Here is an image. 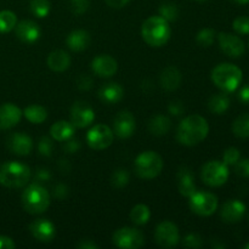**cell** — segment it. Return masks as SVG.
Wrapping results in <instances>:
<instances>
[{
  "mask_svg": "<svg viewBox=\"0 0 249 249\" xmlns=\"http://www.w3.org/2000/svg\"><path fill=\"white\" fill-rule=\"evenodd\" d=\"M209 134V124L204 117L191 114L182 119L177 129L178 142L184 146H196L201 143Z\"/></svg>",
  "mask_w": 249,
  "mask_h": 249,
  "instance_id": "6da1fadb",
  "label": "cell"
},
{
  "mask_svg": "<svg viewBox=\"0 0 249 249\" xmlns=\"http://www.w3.org/2000/svg\"><path fill=\"white\" fill-rule=\"evenodd\" d=\"M141 36L148 45L155 48L165 45L172 36L169 22L160 15L148 17L141 26Z\"/></svg>",
  "mask_w": 249,
  "mask_h": 249,
  "instance_id": "7a4b0ae2",
  "label": "cell"
},
{
  "mask_svg": "<svg viewBox=\"0 0 249 249\" xmlns=\"http://www.w3.org/2000/svg\"><path fill=\"white\" fill-rule=\"evenodd\" d=\"M212 80L216 88L224 92L236 91L243 79V73L240 67L232 63H220L212 71Z\"/></svg>",
  "mask_w": 249,
  "mask_h": 249,
  "instance_id": "3957f363",
  "label": "cell"
},
{
  "mask_svg": "<svg viewBox=\"0 0 249 249\" xmlns=\"http://www.w3.org/2000/svg\"><path fill=\"white\" fill-rule=\"evenodd\" d=\"M31 168L16 160H9L0 165V185L7 189H21L29 182Z\"/></svg>",
  "mask_w": 249,
  "mask_h": 249,
  "instance_id": "277c9868",
  "label": "cell"
},
{
  "mask_svg": "<svg viewBox=\"0 0 249 249\" xmlns=\"http://www.w3.org/2000/svg\"><path fill=\"white\" fill-rule=\"evenodd\" d=\"M21 201L27 213L43 214L50 206V194L40 184H32L24 189Z\"/></svg>",
  "mask_w": 249,
  "mask_h": 249,
  "instance_id": "5b68a950",
  "label": "cell"
},
{
  "mask_svg": "<svg viewBox=\"0 0 249 249\" xmlns=\"http://www.w3.org/2000/svg\"><path fill=\"white\" fill-rule=\"evenodd\" d=\"M136 175L141 179H155L163 169V160L158 153L153 151H145L136 157L134 163Z\"/></svg>",
  "mask_w": 249,
  "mask_h": 249,
  "instance_id": "8992f818",
  "label": "cell"
},
{
  "mask_svg": "<svg viewBox=\"0 0 249 249\" xmlns=\"http://www.w3.org/2000/svg\"><path fill=\"white\" fill-rule=\"evenodd\" d=\"M229 167L223 160H209L202 167V181L211 187H220L229 179Z\"/></svg>",
  "mask_w": 249,
  "mask_h": 249,
  "instance_id": "52a82bcc",
  "label": "cell"
},
{
  "mask_svg": "<svg viewBox=\"0 0 249 249\" xmlns=\"http://www.w3.org/2000/svg\"><path fill=\"white\" fill-rule=\"evenodd\" d=\"M190 209L199 216H211L218 209V197L212 192L195 191L189 197Z\"/></svg>",
  "mask_w": 249,
  "mask_h": 249,
  "instance_id": "ba28073f",
  "label": "cell"
},
{
  "mask_svg": "<svg viewBox=\"0 0 249 249\" xmlns=\"http://www.w3.org/2000/svg\"><path fill=\"white\" fill-rule=\"evenodd\" d=\"M114 246L123 249H138L145 245V236L140 230L134 228H121L112 236Z\"/></svg>",
  "mask_w": 249,
  "mask_h": 249,
  "instance_id": "9c48e42d",
  "label": "cell"
},
{
  "mask_svg": "<svg viewBox=\"0 0 249 249\" xmlns=\"http://www.w3.org/2000/svg\"><path fill=\"white\" fill-rule=\"evenodd\" d=\"M114 133L108 125L96 124L87 134V143L90 148L96 151L105 150L113 142Z\"/></svg>",
  "mask_w": 249,
  "mask_h": 249,
  "instance_id": "30bf717a",
  "label": "cell"
},
{
  "mask_svg": "<svg viewBox=\"0 0 249 249\" xmlns=\"http://www.w3.org/2000/svg\"><path fill=\"white\" fill-rule=\"evenodd\" d=\"M155 240L157 242V245L162 248L175 247L180 241L179 229L172 221H162L156 228Z\"/></svg>",
  "mask_w": 249,
  "mask_h": 249,
  "instance_id": "8fae6325",
  "label": "cell"
},
{
  "mask_svg": "<svg viewBox=\"0 0 249 249\" xmlns=\"http://www.w3.org/2000/svg\"><path fill=\"white\" fill-rule=\"evenodd\" d=\"M219 43V48L226 56L232 58H238L243 56L246 51V45L242 39L236 34L221 32L216 36Z\"/></svg>",
  "mask_w": 249,
  "mask_h": 249,
  "instance_id": "7c38bea8",
  "label": "cell"
},
{
  "mask_svg": "<svg viewBox=\"0 0 249 249\" xmlns=\"http://www.w3.org/2000/svg\"><path fill=\"white\" fill-rule=\"evenodd\" d=\"M95 112L85 101H77L71 107V123L74 128H87L94 122Z\"/></svg>",
  "mask_w": 249,
  "mask_h": 249,
  "instance_id": "4fadbf2b",
  "label": "cell"
},
{
  "mask_svg": "<svg viewBox=\"0 0 249 249\" xmlns=\"http://www.w3.org/2000/svg\"><path fill=\"white\" fill-rule=\"evenodd\" d=\"M135 117L129 111H122L114 117L113 133L119 139H128L135 133Z\"/></svg>",
  "mask_w": 249,
  "mask_h": 249,
  "instance_id": "5bb4252c",
  "label": "cell"
},
{
  "mask_svg": "<svg viewBox=\"0 0 249 249\" xmlns=\"http://www.w3.org/2000/svg\"><path fill=\"white\" fill-rule=\"evenodd\" d=\"M6 147L17 156H28L33 150V140L23 133H12L6 139Z\"/></svg>",
  "mask_w": 249,
  "mask_h": 249,
  "instance_id": "9a60e30c",
  "label": "cell"
},
{
  "mask_svg": "<svg viewBox=\"0 0 249 249\" xmlns=\"http://www.w3.org/2000/svg\"><path fill=\"white\" fill-rule=\"evenodd\" d=\"M29 232L41 243H49L55 238L56 228L48 219H36L29 225Z\"/></svg>",
  "mask_w": 249,
  "mask_h": 249,
  "instance_id": "2e32d148",
  "label": "cell"
},
{
  "mask_svg": "<svg viewBox=\"0 0 249 249\" xmlns=\"http://www.w3.org/2000/svg\"><path fill=\"white\" fill-rule=\"evenodd\" d=\"M246 204L238 199H230L221 207L220 218L224 223L236 224L240 223L246 214Z\"/></svg>",
  "mask_w": 249,
  "mask_h": 249,
  "instance_id": "e0dca14e",
  "label": "cell"
},
{
  "mask_svg": "<svg viewBox=\"0 0 249 249\" xmlns=\"http://www.w3.org/2000/svg\"><path fill=\"white\" fill-rule=\"evenodd\" d=\"M15 33L16 36L26 44H33L39 40L41 36V31L38 24L32 19H23L18 22L15 27Z\"/></svg>",
  "mask_w": 249,
  "mask_h": 249,
  "instance_id": "ac0fdd59",
  "label": "cell"
},
{
  "mask_svg": "<svg viewBox=\"0 0 249 249\" xmlns=\"http://www.w3.org/2000/svg\"><path fill=\"white\" fill-rule=\"evenodd\" d=\"M117 70V61L109 55H99L91 61V71L101 78H111L116 74Z\"/></svg>",
  "mask_w": 249,
  "mask_h": 249,
  "instance_id": "d6986e66",
  "label": "cell"
},
{
  "mask_svg": "<svg viewBox=\"0 0 249 249\" xmlns=\"http://www.w3.org/2000/svg\"><path fill=\"white\" fill-rule=\"evenodd\" d=\"M22 111L14 104L0 105V130H9L19 123Z\"/></svg>",
  "mask_w": 249,
  "mask_h": 249,
  "instance_id": "ffe728a7",
  "label": "cell"
},
{
  "mask_svg": "<svg viewBox=\"0 0 249 249\" xmlns=\"http://www.w3.org/2000/svg\"><path fill=\"white\" fill-rule=\"evenodd\" d=\"M90 43H91V36H90L89 32L84 31V29L72 31L66 38V44L74 53L84 51L85 49L89 48Z\"/></svg>",
  "mask_w": 249,
  "mask_h": 249,
  "instance_id": "44dd1931",
  "label": "cell"
},
{
  "mask_svg": "<svg viewBox=\"0 0 249 249\" xmlns=\"http://www.w3.org/2000/svg\"><path fill=\"white\" fill-rule=\"evenodd\" d=\"M178 190L180 195L189 198L195 191H196V184H195V177L191 169L187 167H181L178 172Z\"/></svg>",
  "mask_w": 249,
  "mask_h": 249,
  "instance_id": "7402d4cb",
  "label": "cell"
},
{
  "mask_svg": "<svg viewBox=\"0 0 249 249\" xmlns=\"http://www.w3.org/2000/svg\"><path fill=\"white\" fill-rule=\"evenodd\" d=\"M124 96V90L118 83H107L99 90V97L107 105H114L121 101Z\"/></svg>",
  "mask_w": 249,
  "mask_h": 249,
  "instance_id": "603a6c76",
  "label": "cell"
},
{
  "mask_svg": "<svg viewBox=\"0 0 249 249\" xmlns=\"http://www.w3.org/2000/svg\"><path fill=\"white\" fill-rule=\"evenodd\" d=\"M181 73L174 66H169V67L164 68L163 72L160 73V83L162 85V88L167 91H174L178 88L180 87V83H181Z\"/></svg>",
  "mask_w": 249,
  "mask_h": 249,
  "instance_id": "cb8c5ba5",
  "label": "cell"
},
{
  "mask_svg": "<svg viewBox=\"0 0 249 249\" xmlns=\"http://www.w3.org/2000/svg\"><path fill=\"white\" fill-rule=\"evenodd\" d=\"M46 63L53 72H65L71 66V56L65 50H53L49 53Z\"/></svg>",
  "mask_w": 249,
  "mask_h": 249,
  "instance_id": "d4e9b609",
  "label": "cell"
},
{
  "mask_svg": "<svg viewBox=\"0 0 249 249\" xmlns=\"http://www.w3.org/2000/svg\"><path fill=\"white\" fill-rule=\"evenodd\" d=\"M74 134V125L71 122L67 121H58L53 123L50 128V135L53 140L58 142L71 139Z\"/></svg>",
  "mask_w": 249,
  "mask_h": 249,
  "instance_id": "484cf974",
  "label": "cell"
},
{
  "mask_svg": "<svg viewBox=\"0 0 249 249\" xmlns=\"http://www.w3.org/2000/svg\"><path fill=\"white\" fill-rule=\"evenodd\" d=\"M172 128V122L170 118L163 114H156L148 122V130L155 136L167 135Z\"/></svg>",
  "mask_w": 249,
  "mask_h": 249,
  "instance_id": "4316f807",
  "label": "cell"
},
{
  "mask_svg": "<svg viewBox=\"0 0 249 249\" xmlns=\"http://www.w3.org/2000/svg\"><path fill=\"white\" fill-rule=\"evenodd\" d=\"M230 107V97L228 92H220L215 94L209 99L208 109L214 114H224Z\"/></svg>",
  "mask_w": 249,
  "mask_h": 249,
  "instance_id": "83f0119b",
  "label": "cell"
},
{
  "mask_svg": "<svg viewBox=\"0 0 249 249\" xmlns=\"http://www.w3.org/2000/svg\"><path fill=\"white\" fill-rule=\"evenodd\" d=\"M22 116L32 124H41L48 118V111L40 105H31L23 109Z\"/></svg>",
  "mask_w": 249,
  "mask_h": 249,
  "instance_id": "f1b7e54d",
  "label": "cell"
},
{
  "mask_svg": "<svg viewBox=\"0 0 249 249\" xmlns=\"http://www.w3.org/2000/svg\"><path fill=\"white\" fill-rule=\"evenodd\" d=\"M151 218V211L146 204H136L130 212V219L136 225H145Z\"/></svg>",
  "mask_w": 249,
  "mask_h": 249,
  "instance_id": "f546056e",
  "label": "cell"
},
{
  "mask_svg": "<svg viewBox=\"0 0 249 249\" xmlns=\"http://www.w3.org/2000/svg\"><path fill=\"white\" fill-rule=\"evenodd\" d=\"M232 133L240 139L249 138V113L241 114L233 121Z\"/></svg>",
  "mask_w": 249,
  "mask_h": 249,
  "instance_id": "4dcf8cb0",
  "label": "cell"
},
{
  "mask_svg": "<svg viewBox=\"0 0 249 249\" xmlns=\"http://www.w3.org/2000/svg\"><path fill=\"white\" fill-rule=\"evenodd\" d=\"M17 24V16L10 10L0 11V33H9Z\"/></svg>",
  "mask_w": 249,
  "mask_h": 249,
  "instance_id": "1f68e13d",
  "label": "cell"
},
{
  "mask_svg": "<svg viewBox=\"0 0 249 249\" xmlns=\"http://www.w3.org/2000/svg\"><path fill=\"white\" fill-rule=\"evenodd\" d=\"M29 7L34 16H36L38 18H44L50 12L51 4L49 0H31Z\"/></svg>",
  "mask_w": 249,
  "mask_h": 249,
  "instance_id": "d6a6232c",
  "label": "cell"
},
{
  "mask_svg": "<svg viewBox=\"0 0 249 249\" xmlns=\"http://www.w3.org/2000/svg\"><path fill=\"white\" fill-rule=\"evenodd\" d=\"M158 15L168 22L177 21L178 16H179V9L173 2H163V4H160V9H158Z\"/></svg>",
  "mask_w": 249,
  "mask_h": 249,
  "instance_id": "836d02e7",
  "label": "cell"
},
{
  "mask_svg": "<svg viewBox=\"0 0 249 249\" xmlns=\"http://www.w3.org/2000/svg\"><path fill=\"white\" fill-rule=\"evenodd\" d=\"M216 38V32L212 28H203L197 33L196 41L199 46L203 48H208V46L213 45Z\"/></svg>",
  "mask_w": 249,
  "mask_h": 249,
  "instance_id": "e575fe53",
  "label": "cell"
},
{
  "mask_svg": "<svg viewBox=\"0 0 249 249\" xmlns=\"http://www.w3.org/2000/svg\"><path fill=\"white\" fill-rule=\"evenodd\" d=\"M129 180H130V175H129L128 170L119 168V169H117L112 174L111 184L116 189H123V187H125L129 184Z\"/></svg>",
  "mask_w": 249,
  "mask_h": 249,
  "instance_id": "d590c367",
  "label": "cell"
},
{
  "mask_svg": "<svg viewBox=\"0 0 249 249\" xmlns=\"http://www.w3.org/2000/svg\"><path fill=\"white\" fill-rule=\"evenodd\" d=\"M232 28L240 36H247L249 34V17L240 16L233 19Z\"/></svg>",
  "mask_w": 249,
  "mask_h": 249,
  "instance_id": "8d00e7d4",
  "label": "cell"
},
{
  "mask_svg": "<svg viewBox=\"0 0 249 249\" xmlns=\"http://www.w3.org/2000/svg\"><path fill=\"white\" fill-rule=\"evenodd\" d=\"M240 158H241V152L238 148L229 147L226 148L225 152H224L223 162L225 163L228 167H230V165H235L236 163L240 160Z\"/></svg>",
  "mask_w": 249,
  "mask_h": 249,
  "instance_id": "74e56055",
  "label": "cell"
},
{
  "mask_svg": "<svg viewBox=\"0 0 249 249\" xmlns=\"http://www.w3.org/2000/svg\"><path fill=\"white\" fill-rule=\"evenodd\" d=\"M38 151L44 157H50L53 155V141L48 136L40 138L38 142Z\"/></svg>",
  "mask_w": 249,
  "mask_h": 249,
  "instance_id": "f35d334b",
  "label": "cell"
},
{
  "mask_svg": "<svg viewBox=\"0 0 249 249\" xmlns=\"http://www.w3.org/2000/svg\"><path fill=\"white\" fill-rule=\"evenodd\" d=\"M203 245L202 237L198 233H189L182 241V246L186 248H199Z\"/></svg>",
  "mask_w": 249,
  "mask_h": 249,
  "instance_id": "ab89813d",
  "label": "cell"
},
{
  "mask_svg": "<svg viewBox=\"0 0 249 249\" xmlns=\"http://www.w3.org/2000/svg\"><path fill=\"white\" fill-rule=\"evenodd\" d=\"M72 12L75 15H82L89 9L90 0H71Z\"/></svg>",
  "mask_w": 249,
  "mask_h": 249,
  "instance_id": "60d3db41",
  "label": "cell"
},
{
  "mask_svg": "<svg viewBox=\"0 0 249 249\" xmlns=\"http://www.w3.org/2000/svg\"><path fill=\"white\" fill-rule=\"evenodd\" d=\"M236 174L242 178H249V158H243L235 164Z\"/></svg>",
  "mask_w": 249,
  "mask_h": 249,
  "instance_id": "b9f144b4",
  "label": "cell"
},
{
  "mask_svg": "<svg viewBox=\"0 0 249 249\" xmlns=\"http://www.w3.org/2000/svg\"><path fill=\"white\" fill-rule=\"evenodd\" d=\"M63 151L67 153H75L79 151L80 148V142L79 140L77 139H68V140L63 141V146H62Z\"/></svg>",
  "mask_w": 249,
  "mask_h": 249,
  "instance_id": "7bdbcfd3",
  "label": "cell"
},
{
  "mask_svg": "<svg viewBox=\"0 0 249 249\" xmlns=\"http://www.w3.org/2000/svg\"><path fill=\"white\" fill-rule=\"evenodd\" d=\"M184 105L180 101H172L168 106V111L173 116H180V114L184 113Z\"/></svg>",
  "mask_w": 249,
  "mask_h": 249,
  "instance_id": "ee69618b",
  "label": "cell"
},
{
  "mask_svg": "<svg viewBox=\"0 0 249 249\" xmlns=\"http://www.w3.org/2000/svg\"><path fill=\"white\" fill-rule=\"evenodd\" d=\"M53 197L57 199H63L68 195V187L63 184H57L53 187Z\"/></svg>",
  "mask_w": 249,
  "mask_h": 249,
  "instance_id": "f6af8a7d",
  "label": "cell"
},
{
  "mask_svg": "<svg viewBox=\"0 0 249 249\" xmlns=\"http://www.w3.org/2000/svg\"><path fill=\"white\" fill-rule=\"evenodd\" d=\"M77 85L80 90H89L92 85L91 78L88 75H80L77 80Z\"/></svg>",
  "mask_w": 249,
  "mask_h": 249,
  "instance_id": "bcb514c9",
  "label": "cell"
},
{
  "mask_svg": "<svg viewBox=\"0 0 249 249\" xmlns=\"http://www.w3.org/2000/svg\"><path fill=\"white\" fill-rule=\"evenodd\" d=\"M15 247H16V245L11 237L0 235V249H14Z\"/></svg>",
  "mask_w": 249,
  "mask_h": 249,
  "instance_id": "7dc6e473",
  "label": "cell"
},
{
  "mask_svg": "<svg viewBox=\"0 0 249 249\" xmlns=\"http://www.w3.org/2000/svg\"><path fill=\"white\" fill-rule=\"evenodd\" d=\"M51 179V174L48 169H39L36 173V181L38 182H45Z\"/></svg>",
  "mask_w": 249,
  "mask_h": 249,
  "instance_id": "c3c4849f",
  "label": "cell"
},
{
  "mask_svg": "<svg viewBox=\"0 0 249 249\" xmlns=\"http://www.w3.org/2000/svg\"><path fill=\"white\" fill-rule=\"evenodd\" d=\"M129 1L130 0H105V2L112 9H122V7L126 6Z\"/></svg>",
  "mask_w": 249,
  "mask_h": 249,
  "instance_id": "681fc988",
  "label": "cell"
},
{
  "mask_svg": "<svg viewBox=\"0 0 249 249\" xmlns=\"http://www.w3.org/2000/svg\"><path fill=\"white\" fill-rule=\"evenodd\" d=\"M238 100L242 104H249V85H246L238 91Z\"/></svg>",
  "mask_w": 249,
  "mask_h": 249,
  "instance_id": "f907efd6",
  "label": "cell"
},
{
  "mask_svg": "<svg viewBox=\"0 0 249 249\" xmlns=\"http://www.w3.org/2000/svg\"><path fill=\"white\" fill-rule=\"evenodd\" d=\"M77 248L79 249H97L99 245H96L95 242H92L91 240H82L77 245Z\"/></svg>",
  "mask_w": 249,
  "mask_h": 249,
  "instance_id": "816d5d0a",
  "label": "cell"
},
{
  "mask_svg": "<svg viewBox=\"0 0 249 249\" xmlns=\"http://www.w3.org/2000/svg\"><path fill=\"white\" fill-rule=\"evenodd\" d=\"M60 170L62 173H68L71 170V165L68 160H60Z\"/></svg>",
  "mask_w": 249,
  "mask_h": 249,
  "instance_id": "f5cc1de1",
  "label": "cell"
},
{
  "mask_svg": "<svg viewBox=\"0 0 249 249\" xmlns=\"http://www.w3.org/2000/svg\"><path fill=\"white\" fill-rule=\"evenodd\" d=\"M230 1L235 2V4H238V5H246V4H249V0H230Z\"/></svg>",
  "mask_w": 249,
  "mask_h": 249,
  "instance_id": "db71d44e",
  "label": "cell"
},
{
  "mask_svg": "<svg viewBox=\"0 0 249 249\" xmlns=\"http://www.w3.org/2000/svg\"><path fill=\"white\" fill-rule=\"evenodd\" d=\"M243 248H245V249H249V242L246 243V245L243 246Z\"/></svg>",
  "mask_w": 249,
  "mask_h": 249,
  "instance_id": "11a10c76",
  "label": "cell"
},
{
  "mask_svg": "<svg viewBox=\"0 0 249 249\" xmlns=\"http://www.w3.org/2000/svg\"><path fill=\"white\" fill-rule=\"evenodd\" d=\"M194 1H197V2H204V1H207V0H194Z\"/></svg>",
  "mask_w": 249,
  "mask_h": 249,
  "instance_id": "9f6ffc18",
  "label": "cell"
}]
</instances>
